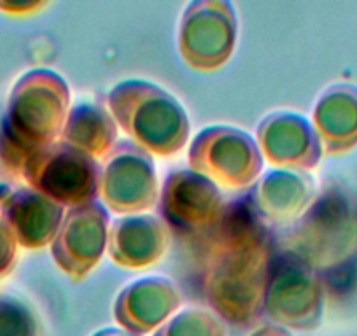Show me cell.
Instances as JSON below:
<instances>
[{
	"mask_svg": "<svg viewBox=\"0 0 357 336\" xmlns=\"http://www.w3.org/2000/svg\"><path fill=\"white\" fill-rule=\"evenodd\" d=\"M270 265V245L256 226L229 229L205 266L204 291L212 312L238 328L256 324L263 315Z\"/></svg>",
	"mask_w": 357,
	"mask_h": 336,
	"instance_id": "6da1fadb",
	"label": "cell"
},
{
	"mask_svg": "<svg viewBox=\"0 0 357 336\" xmlns=\"http://www.w3.org/2000/svg\"><path fill=\"white\" fill-rule=\"evenodd\" d=\"M107 109L133 144L160 158H172L190 140V118L181 102L144 79L118 82L107 95Z\"/></svg>",
	"mask_w": 357,
	"mask_h": 336,
	"instance_id": "7a4b0ae2",
	"label": "cell"
},
{
	"mask_svg": "<svg viewBox=\"0 0 357 336\" xmlns=\"http://www.w3.org/2000/svg\"><path fill=\"white\" fill-rule=\"evenodd\" d=\"M70 88L53 70L30 72L16 88L13 125L29 158L60 140L70 112Z\"/></svg>",
	"mask_w": 357,
	"mask_h": 336,
	"instance_id": "3957f363",
	"label": "cell"
},
{
	"mask_svg": "<svg viewBox=\"0 0 357 336\" xmlns=\"http://www.w3.org/2000/svg\"><path fill=\"white\" fill-rule=\"evenodd\" d=\"M238 39L235 8L228 0H193L178 23L177 49L197 72H215L233 56Z\"/></svg>",
	"mask_w": 357,
	"mask_h": 336,
	"instance_id": "277c9868",
	"label": "cell"
},
{
	"mask_svg": "<svg viewBox=\"0 0 357 336\" xmlns=\"http://www.w3.org/2000/svg\"><path fill=\"white\" fill-rule=\"evenodd\" d=\"M191 170L218 186L240 190L263 172V154L256 140L235 126L215 125L197 133L188 151Z\"/></svg>",
	"mask_w": 357,
	"mask_h": 336,
	"instance_id": "5b68a950",
	"label": "cell"
},
{
	"mask_svg": "<svg viewBox=\"0 0 357 336\" xmlns=\"http://www.w3.org/2000/svg\"><path fill=\"white\" fill-rule=\"evenodd\" d=\"M102 165L68 144L54 142L29 158L25 176L36 191L65 208L95 201L100 194Z\"/></svg>",
	"mask_w": 357,
	"mask_h": 336,
	"instance_id": "8992f818",
	"label": "cell"
},
{
	"mask_svg": "<svg viewBox=\"0 0 357 336\" xmlns=\"http://www.w3.org/2000/svg\"><path fill=\"white\" fill-rule=\"evenodd\" d=\"M324 289L319 277L298 258L284 256L270 265L263 314L272 324L312 331L321 324Z\"/></svg>",
	"mask_w": 357,
	"mask_h": 336,
	"instance_id": "52a82bcc",
	"label": "cell"
},
{
	"mask_svg": "<svg viewBox=\"0 0 357 336\" xmlns=\"http://www.w3.org/2000/svg\"><path fill=\"white\" fill-rule=\"evenodd\" d=\"M100 197L105 207L119 215L151 211L160 200L153 154L130 140L116 144L102 165Z\"/></svg>",
	"mask_w": 357,
	"mask_h": 336,
	"instance_id": "ba28073f",
	"label": "cell"
},
{
	"mask_svg": "<svg viewBox=\"0 0 357 336\" xmlns=\"http://www.w3.org/2000/svg\"><path fill=\"white\" fill-rule=\"evenodd\" d=\"M111 219L100 201L68 208L51 243V258L72 280L82 282L107 252Z\"/></svg>",
	"mask_w": 357,
	"mask_h": 336,
	"instance_id": "9c48e42d",
	"label": "cell"
},
{
	"mask_svg": "<svg viewBox=\"0 0 357 336\" xmlns=\"http://www.w3.org/2000/svg\"><path fill=\"white\" fill-rule=\"evenodd\" d=\"M160 214L168 226L198 233L218 224L225 214V198L218 184L191 168L174 170L160 191Z\"/></svg>",
	"mask_w": 357,
	"mask_h": 336,
	"instance_id": "30bf717a",
	"label": "cell"
},
{
	"mask_svg": "<svg viewBox=\"0 0 357 336\" xmlns=\"http://www.w3.org/2000/svg\"><path fill=\"white\" fill-rule=\"evenodd\" d=\"M183 303L184 294L174 280L151 275L123 287L112 312L123 331L133 336H146L161 328Z\"/></svg>",
	"mask_w": 357,
	"mask_h": 336,
	"instance_id": "8fae6325",
	"label": "cell"
},
{
	"mask_svg": "<svg viewBox=\"0 0 357 336\" xmlns=\"http://www.w3.org/2000/svg\"><path fill=\"white\" fill-rule=\"evenodd\" d=\"M256 142L270 165L282 170H312L321 160V142L314 126L291 111L268 114L257 125Z\"/></svg>",
	"mask_w": 357,
	"mask_h": 336,
	"instance_id": "7c38bea8",
	"label": "cell"
},
{
	"mask_svg": "<svg viewBox=\"0 0 357 336\" xmlns=\"http://www.w3.org/2000/svg\"><path fill=\"white\" fill-rule=\"evenodd\" d=\"M170 238V228L160 215H123L109 228L107 254L119 268H149L167 254Z\"/></svg>",
	"mask_w": 357,
	"mask_h": 336,
	"instance_id": "4fadbf2b",
	"label": "cell"
},
{
	"mask_svg": "<svg viewBox=\"0 0 357 336\" xmlns=\"http://www.w3.org/2000/svg\"><path fill=\"white\" fill-rule=\"evenodd\" d=\"M314 194V181L307 174L275 168L257 181L252 200L264 221L289 224L307 211Z\"/></svg>",
	"mask_w": 357,
	"mask_h": 336,
	"instance_id": "5bb4252c",
	"label": "cell"
},
{
	"mask_svg": "<svg viewBox=\"0 0 357 336\" xmlns=\"http://www.w3.org/2000/svg\"><path fill=\"white\" fill-rule=\"evenodd\" d=\"M118 130L109 109L82 102L70 107L60 140L97 160L107 156L118 144Z\"/></svg>",
	"mask_w": 357,
	"mask_h": 336,
	"instance_id": "9a60e30c",
	"label": "cell"
},
{
	"mask_svg": "<svg viewBox=\"0 0 357 336\" xmlns=\"http://www.w3.org/2000/svg\"><path fill=\"white\" fill-rule=\"evenodd\" d=\"M65 217V207L39 191H22L13 200L11 219L20 242L29 249L51 245Z\"/></svg>",
	"mask_w": 357,
	"mask_h": 336,
	"instance_id": "2e32d148",
	"label": "cell"
},
{
	"mask_svg": "<svg viewBox=\"0 0 357 336\" xmlns=\"http://www.w3.org/2000/svg\"><path fill=\"white\" fill-rule=\"evenodd\" d=\"M314 130L326 153H340L356 142L357 100L343 88H331L319 98L314 111Z\"/></svg>",
	"mask_w": 357,
	"mask_h": 336,
	"instance_id": "e0dca14e",
	"label": "cell"
},
{
	"mask_svg": "<svg viewBox=\"0 0 357 336\" xmlns=\"http://www.w3.org/2000/svg\"><path fill=\"white\" fill-rule=\"evenodd\" d=\"M153 336H228V329L215 312L191 307L168 319Z\"/></svg>",
	"mask_w": 357,
	"mask_h": 336,
	"instance_id": "ac0fdd59",
	"label": "cell"
},
{
	"mask_svg": "<svg viewBox=\"0 0 357 336\" xmlns=\"http://www.w3.org/2000/svg\"><path fill=\"white\" fill-rule=\"evenodd\" d=\"M0 336H40L39 321L18 301L0 303Z\"/></svg>",
	"mask_w": 357,
	"mask_h": 336,
	"instance_id": "d6986e66",
	"label": "cell"
},
{
	"mask_svg": "<svg viewBox=\"0 0 357 336\" xmlns=\"http://www.w3.org/2000/svg\"><path fill=\"white\" fill-rule=\"evenodd\" d=\"M249 336H293V333L286 328H280L277 324H264L250 333Z\"/></svg>",
	"mask_w": 357,
	"mask_h": 336,
	"instance_id": "ffe728a7",
	"label": "cell"
},
{
	"mask_svg": "<svg viewBox=\"0 0 357 336\" xmlns=\"http://www.w3.org/2000/svg\"><path fill=\"white\" fill-rule=\"evenodd\" d=\"M91 336H133V335H130V333L123 331V329H118V328H105V329H100V331H97Z\"/></svg>",
	"mask_w": 357,
	"mask_h": 336,
	"instance_id": "44dd1931",
	"label": "cell"
}]
</instances>
